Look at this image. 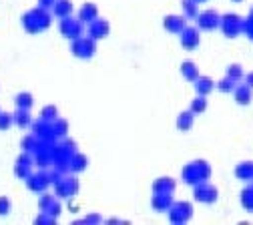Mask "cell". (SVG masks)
I'll return each instance as SVG.
<instances>
[{"instance_id": "obj_42", "label": "cell", "mask_w": 253, "mask_h": 225, "mask_svg": "<svg viewBox=\"0 0 253 225\" xmlns=\"http://www.w3.org/2000/svg\"><path fill=\"white\" fill-rule=\"evenodd\" d=\"M195 2H207V0H195Z\"/></svg>"}, {"instance_id": "obj_14", "label": "cell", "mask_w": 253, "mask_h": 225, "mask_svg": "<svg viewBox=\"0 0 253 225\" xmlns=\"http://www.w3.org/2000/svg\"><path fill=\"white\" fill-rule=\"evenodd\" d=\"M97 18H99V8L94 6L92 2H84V4L81 6V10H79V20H81V22L90 24L92 20H97Z\"/></svg>"}, {"instance_id": "obj_30", "label": "cell", "mask_w": 253, "mask_h": 225, "mask_svg": "<svg viewBox=\"0 0 253 225\" xmlns=\"http://www.w3.org/2000/svg\"><path fill=\"white\" fill-rule=\"evenodd\" d=\"M235 87H237V83L225 75V79H221V81L217 83V87H215V89H217V90H221V92H233V90H235Z\"/></svg>"}, {"instance_id": "obj_5", "label": "cell", "mask_w": 253, "mask_h": 225, "mask_svg": "<svg viewBox=\"0 0 253 225\" xmlns=\"http://www.w3.org/2000/svg\"><path fill=\"white\" fill-rule=\"evenodd\" d=\"M60 35L65 39H71V41L83 37V22L79 18H73V16L60 18Z\"/></svg>"}, {"instance_id": "obj_31", "label": "cell", "mask_w": 253, "mask_h": 225, "mask_svg": "<svg viewBox=\"0 0 253 225\" xmlns=\"http://www.w3.org/2000/svg\"><path fill=\"white\" fill-rule=\"evenodd\" d=\"M227 77H229V79H233L235 83H241V81L245 79L241 64H231V67H227Z\"/></svg>"}, {"instance_id": "obj_17", "label": "cell", "mask_w": 253, "mask_h": 225, "mask_svg": "<svg viewBox=\"0 0 253 225\" xmlns=\"http://www.w3.org/2000/svg\"><path fill=\"white\" fill-rule=\"evenodd\" d=\"M181 75H183L187 81L195 83V81L199 79V69H197V64H195L193 60H185V62L181 64Z\"/></svg>"}, {"instance_id": "obj_23", "label": "cell", "mask_w": 253, "mask_h": 225, "mask_svg": "<svg viewBox=\"0 0 253 225\" xmlns=\"http://www.w3.org/2000/svg\"><path fill=\"white\" fill-rule=\"evenodd\" d=\"M181 6H183L185 18H197L199 16V8H197L199 2H195V0H183Z\"/></svg>"}, {"instance_id": "obj_37", "label": "cell", "mask_w": 253, "mask_h": 225, "mask_svg": "<svg viewBox=\"0 0 253 225\" xmlns=\"http://www.w3.org/2000/svg\"><path fill=\"white\" fill-rule=\"evenodd\" d=\"M10 211V199L8 197H0V215H6Z\"/></svg>"}, {"instance_id": "obj_28", "label": "cell", "mask_w": 253, "mask_h": 225, "mask_svg": "<svg viewBox=\"0 0 253 225\" xmlns=\"http://www.w3.org/2000/svg\"><path fill=\"white\" fill-rule=\"evenodd\" d=\"M14 103H16L18 109H28L30 111V107H33V94L30 92H18Z\"/></svg>"}, {"instance_id": "obj_29", "label": "cell", "mask_w": 253, "mask_h": 225, "mask_svg": "<svg viewBox=\"0 0 253 225\" xmlns=\"http://www.w3.org/2000/svg\"><path fill=\"white\" fill-rule=\"evenodd\" d=\"M52 131H54V137H65L67 131H69V123L65 119H54L52 121Z\"/></svg>"}, {"instance_id": "obj_13", "label": "cell", "mask_w": 253, "mask_h": 225, "mask_svg": "<svg viewBox=\"0 0 253 225\" xmlns=\"http://www.w3.org/2000/svg\"><path fill=\"white\" fill-rule=\"evenodd\" d=\"M163 26H165V30L173 32V35H181V30L187 26V24H185V16H175V14L165 16Z\"/></svg>"}, {"instance_id": "obj_21", "label": "cell", "mask_w": 253, "mask_h": 225, "mask_svg": "<svg viewBox=\"0 0 253 225\" xmlns=\"http://www.w3.org/2000/svg\"><path fill=\"white\" fill-rule=\"evenodd\" d=\"M235 177L241 181H251L253 179V163L245 161V163H239L235 167Z\"/></svg>"}, {"instance_id": "obj_35", "label": "cell", "mask_w": 253, "mask_h": 225, "mask_svg": "<svg viewBox=\"0 0 253 225\" xmlns=\"http://www.w3.org/2000/svg\"><path fill=\"white\" fill-rule=\"evenodd\" d=\"M14 173H16L20 179H28V177H30V165H26V163H16Z\"/></svg>"}, {"instance_id": "obj_18", "label": "cell", "mask_w": 253, "mask_h": 225, "mask_svg": "<svg viewBox=\"0 0 253 225\" xmlns=\"http://www.w3.org/2000/svg\"><path fill=\"white\" fill-rule=\"evenodd\" d=\"M217 87V83H213V79H209V77H201L199 75V79L195 81V90H197V94H209L213 89Z\"/></svg>"}, {"instance_id": "obj_12", "label": "cell", "mask_w": 253, "mask_h": 225, "mask_svg": "<svg viewBox=\"0 0 253 225\" xmlns=\"http://www.w3.org/2000/svg\"><path fill=\"white\" fill-rule=\"evenodd\" d=\"M151 203H153L155 211H169L175 201H173V197H171V193H155Z\"/></svg>"}, {"instance_id": "obj_25", "label": "cell", "mask_w": 253, "mask_h": 225, "mask_svg": "<svg viewBox=\"0 0 253 225\" xmlns=\"http://www.w3.org/2000/svg\"><path fill=\"white\" fill-rule=\"evenodd\" d=\"M191 113H195V115H201V113H205L207 111V96L205 94H197L195 99H193V103H191V109H189Z\"/></svg>"}, {"instance_id": "obj_11", "label": "cell", "mask_w": 253, "mask_h": 225, "mask_svg": "<svg viewBox=\"0 0 253 225\" xmlns=\"http://www.w3.org/2000/svg\"><path fill=\"white\" fill-rule=\"evenodd\" d=\"M26 185H28V189L30 191H37V193H42L48 185H50V177H48V173H37V175H30L28 179H26Z\"/></svg>"}, {"instance_id": "obj_33", "label": "cell", "mask_w": 253, "mask_h": 225, "mask_svg": "<svg viewBox=\"0 0 253 225\" xmlns=\"http://www.w3.org/2000/svg\"><path fill=\"white\" fill-rule=\"evenodd\" d=\"M39 147V137L33 133L30 137H26V139H22V149L24 151H35Z\"/></svg>"}, {"instance_id": "obj_7", "label": "cell", "mask_w": 253, "mask_h": 225, "mask_svg": "<svg viewBox=\"0 0 253 225\" xmlns=\"http://www.w3.org/2000/svg\"><path fill=\"white\" fill-rule=\"evenodd\" d=\"M191 215H193V205L187 203V201H177L169 209V217L173 223H185V221L191 219Z\"/></svg>"}, {"instance_id": "obj_6", "label": "cell", "mask_w": 253, "mask_h": 225, "mask_svg": "<svg viewBox=\"0 0 253 225\" xmlns=\"http://www.w3.org/2000/svg\"><path fill=\"white\" fill-rule=\"evenodd\" d=\"M193 195H195V199H197L199 203L211 205V203H215V201H217V189H215L211 183L203 181V183L193 185Z\"/></svg>"}, {"instance_id": "obj_26", "label": "cell", "mask_w": 253, "mask_h": 225, "mask_svg": "<svg viewBox=\"0 0 253 225\" xmlns=\"http://www.w3.org/2000/svg\"><path fill=\"white\" fill-rule=\"evenodd\" d=\"M14 125H18L20 129H26L30 125V113H28V109H18L14 113Z\"/></svg>"}, {"instance_id": "obj_34", "label": "cell", "mask_w": 253, "mask_h": 225, "mask_svg": "<svg viewBox=\"0 0 253 225\" xmlns=\"http://www.w3.org/2000/svg\"><path fill=\"white\" fill-rule=\"evenodd\" d=\"M14 123V115L10 113H0V131H6V129Z\"/></svg>"}, {"instance_id": "obj_3", "label": "cell", "mask_w": 253, "mask_h": 225, "mask_svg": "<svg viewBox=\"0 0 253 225\" xmlns=\"http://www.w3.org/2000/svg\"><path fill=\"white\" fill-rule=\"evenodd\" d=\"M221 30H223V35L225 37H229V39H233V37H237L239 32L243 30V20H241V16L239 14H223L221 16Z\"/></svg>"}, {"instance_id": "obj_4", "label": "cell", "mask_w": 253, "mask_h": 225, "mask_svg": "<svg viewBox=\"0 0 253 225\" xmlns=\"http://www.w3.org/2000/svg\"><path fill=\"white\" fill-rule=\"evenodd\" d=\"M97 50V45H94V39L90 37H79L73 41V54L77 58H90Z\"/></svg>"}, {"instance_id": "obj_27", "label": "cell", "mask_w": 253, "mask_h": 225, "mask_svg": "<svg viewBox=\"0 0 253 225\" xmlns=\"http://www.w3.org/2000/svg\"><path fill=\"white\" fill-rule=\"evenodd\" d=\"M241 205L247 211H253V185H249L241 191Z\"/></svg>"}, {"instance_id": "obj_22", "label": "cell", "mask_w": 253, "mask_h": 225, "mask_svg": "<svg viewBox=\"0 0 253 225\" xmlns=\"http://www.w3.org/2000/svg\"><path fill=\"white\" fill-rule=\"evenodd\" d=\"M35 163L39 167H48L52 163V149H37V157H35Z\"/></svg>"}, {"instance_id": "obj_41", "label": "cell", "mask_w": 253, "mask_h": 225, "mask_svg": "<svg viewBox=\"0 0 253 225\" xmlns=\"http://www.w3.org/2000/svg\"><path fill=\"white\" fill-rule=\"evenodd\" d=\"M245 85H247V87H251V89H253V71H251V73H247V75H245Z\"/></svg>"}, {"instance_id": "obj_19", "label": "cell", "mask_w": 253, "mask_h": 225, "mask_svg": "<svg viewBox=\"0 0 253 225\" xmlns=\"http://www.w3.org/2000/svg\"><path fill=\"white\" fill-rule=\"evenodd\" d=\"M153 191L155 193H173L175 191V181L171 177H161L153 183Z\"/></svg>"}, {"instance_id": "obj_20", "label": "cell", "mask_w": 253, "mask_h": 225, "mask_svg": "<svg viewBox=\"0 0 253 225\" xmlns=\"http://www.w3.org/2000/svg\"><path fill=\"white\" fill-rule=\"evenodd\" d=\"M193 119H195V113L183 111V113L177 117V129H179V131H189V129L193 127Z\"/></svg>"}, {"instance_id": "obj_10", "label": "cell", "mask_w": 253, "mask_h": 225, "mask_svg": "<svg viewBox=\"0 0 253 225\" xmlns=\"http://www.w3.org/2000/svg\"><path fill=\"white\" fill-rule=\"evenodd\" d=\"M109 30H111L109 22L103 20V18H97V20H92L88 24V37L94 39V41H99V39H105L109 35Z\"/></svg>"}, {"instance_id": "obj_36", "label": "cell", "mask_w": 253, "mask_h": 225, "mask_svg": "<svg viewBox=\"0 0 253 225\" xmlns=\"http://www.w3.org/2000/svg\"><path fill=\"white\" fill-rule=\"evenodd\" d=\"M52 201H54V197L48 195V193H44V195L39 199V207H41V211H46V209L52 205Z\"/></svg>"}, {"instance_id": "obj_24", "label": "cell", "mask_w": 253, "mask_h": 225, "mask_svg": "<svg viewBox=\"0 0 253 225\" xmlns=\"http://www.w3.org/2000/svg\"><path fill=\"white\" fill-rule=\"evenodd\" d=\"M84 169H86V157L81 155V153H75L71 157V171L79 173V171H84Z\"/></svg>"}, {"instance_id": "obj_9", "label": "cell", "mask_w": 253, "mask_h": 225, "mask_svg": "<svg viewBox=\"0 0 253 225\" xmlns=\"http://www.w3.org/2000/svg\"><path fill=\"white\" fill-rule=\"evenodd\" d=\"M199 45V30L193 26H185L181 30V46L187 50H193Z\"/></svg>"}, {"instance_id": "obj_40", "label": "cell", "mask_w": 253, "mask_h": 225, "mask_svg": "<svg viewBox=\"0 0 253 225\" xmlns=\"http://www.w3.org/2000/svg\"><path fill=\"white\" fill-rule=\"evenodd\" d=\"M99 221H101L99 215H88V217L84 219V223H99Z\"/></svg>"}, {"instance_id": "obj_1", "label": "cell", "mask_w": 253, "mask_h": 225, "mask_svg": "<svg viewBox=\"0 0 253 225\" xmlns=\"http://www.w3.org/2000/svg\"><path fill=\"white\" fill-rule=\"evenodd\" d=\"M22 24L24 28L30 32V35H37L41 30H46L50 26V14H48V8H42V6H37L30 12H26L22 16Z\"/></svg>"}, {"instance_id": "obj_38", "label": "cell", "mask_w": 253, "mask_h": 225, "mask_svg": "<svg viewBox=\"0 0 253 225\" xmlns=\"http://www.w3.org/2000/svg\"><path fill=\"white\" fill-rule=\"evenodd\" d=\"M46 213H48V215H50V217H56V215H58V213H60V205H58V203H56V201H52V205H50V207H48V209H46Z\"/></svg>"}, {"instance_id": "obj_39", "label": "cell", "mask_w": 253, "mask_h": 225, "mask_svg": "<svg viewBox=\"0 0 253 225\" xmlns=\"http://www.w3.org/2000/svg\"><path fill=\"white\" fill-rule=\"evenodd\" d=\"M54 2H56V0H39V6H42V8H52Z\"/></svg>"}, {"instance_id": "obj_2", "label": "cell", "mask_w": 253, "mask_h": 225, "mask_svg": "<svg viewBox=\"0 0 253 225\" xmlns=\"http://www.w3.org/2000/svg\"><path fill=\"white\" fill-rule=\"evenodd\" d=\"M211 177V167L207 165V161H193L191 165H187L183 169V181L189 183V185H197V183H203Z\"/></svg>"}, {"instance_id": "obj_43", "label": "cell", "mask_w": 253, "mask_h": 225, "mask_svg": "<svg viewBox=\"0 0 253 225\" xmlns=\"http://www.w3.org/2000/svg\"><path fill=\"white\" fill-rule=\"evenodd\" d=\"M231 2H241V0H231Z\"/></svg>"}, {"instance_id": "obj_15", "label": "cell", "mask_w": 253, "mask_h": 225, "mask_svg": "<svg viewBox=\"0 0 253 225\" xmlns=\"http://www.w3.org/2000/svg\"><path fill=\"white\" fill-rule=\"evenodd\" d=\"M251 92H253V89L247 87L245 83L243 85H237L235 90H233V96H235L237 105H249L251 103Z\"/></svg>"}, {"instance_id": "obj_32", "label": "cell", "mask_w": 253, "mask_h": 225, "mask_svg": "<svg viewBox=\"0 0 253 225\" xmlns=\"http://www.w3.org/2000/svg\"><path fill=\"white\" fill-rule=\"evenodd\" d=\"M41 119H42V121L52 123L54 119H58V109H56L54 105H46V107L41 111Z\"/></svg>"}, {"instance_id": "obj_8", "label": "cell", "mask_w": 253, "mask_h": 225, "mask_svg": "<svg viewBox=\"0 0 253 225\" xmlns=\"http://www.w3.org/2000/svg\"><path fill=\"white\" fill-rule=\"evenodd\" d=\"M197 26L201 30H215L221 26V16L215 10H203L197 16Z\"/></svg>"}, {"instance_id": "obj_16", "label": "cell", "mask_w": 253, "mask_h": 225, "mask_svg": "<svg viewBox=\"0 0 253 225\" xmlns=\"http://www.w3.org/2000/svg\"><path fill=\"white\" fill-rule=\"evenodd\" d=\"M52 12L58 18H67L73 14V2L71 0H56L54 6H52Z\"/></svg>"}]
</instances>
